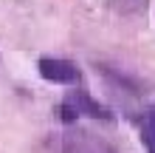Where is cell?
I'll return each instance as SVG.
<instances>
[{"label":"cell","mask_w":155,"mask_h":153,"mask_svg":"<svg viewBox=\"0 0 155 153\" xmlns=\"http://www.w3.org/2000/svg\"><path fill=\"white\" fill-rule=\"evenodd\" d=\"M82 116H87V119H102V122H113V113H110L107 105L93 99L90 91H85V88H74V91H68L65 99L59 102V119L65 125H74V122L82 119Z\"/></svg>","instance_id":"6da1fadb"},{"label":"cell","mask_w":155,"mask_h":153,"mask_svg":"<svg viewBox=\"0 0 155 153\" xmlns=\"http://www.w3.org/2000/svg\"><path fill=\"white\" fill-rule=\"evenodd\" d=\"M59 153H118L113 145H107L102 136L85 128H71L59 139Z\"/></svg>","instance_id":"7a4b0ae2"},{"label":"cell","mask_w":155,"mask_h":153,"mask_svg":"<svg viewBox=\"0 0 155 153\" xmlns=\"http://www.w3.org/2000/svg\"><path fill=\"white\" fill-rule=\"evenodd\" d=\"M110 6L121 14H141L147 12V0H110Z\"/></svg>","instance_id":"5b68a950"},{"label":"cell","mask_w":155,"mask_h":153,"mask_svg":"<svg viewBox=\"0 0 155 153\" xmlns=\"http://www.w3.org/2000/svg\"><path fill=\"white\" fill-rule=\"evenodd\" d=\"M37 74L51 85H71V88H76L82 79V71L76 68V62L62 60V57H40Z\"/></svg>","instance_id":"3957f363"},{"label":"cell","mask_w":155,"mask_h":153,"mask_svg":"<svg viewBox=\"0 0 155 153\" xmlns=\"http://www.w3.org/2000/svg\"><path fill=\"white\" fill-rule=\"evenodd\" d=\"M141 142L147 153H155V108H150L144 113V122H141Z\"/></svg>","instance_id":"277c9868"}]
</instances>
